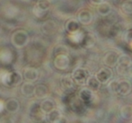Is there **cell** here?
Listing matches in <instances>:
<instances>
[{
	"mask_svg": "<svg viewBox=\"0 0 132 123\" xmlns=\"http://www.w3.org/2000/svg\"><path fill=\"white\" fill-rule=\"evenodd\" d=\"M29 40V35L25 31H17L14 32L12 37V40L14 45L17 47H22L25 45Z\"/></svg>",
	"mask_w": 132,
	"mask_h": 123,
	"instance_id": "cell-1",
	"label": "cell"
},
{
	"mask_svg": "<svg viewBox=\"0 0 132 123\" xmlns=\"http://www.w3.org/2000/svg\"><path fill=\"white\" fill-rule=\"evenodd\" d=\"M50 7V4L47 0H39L36 5V9L38 12H45Z\"/></svg>",
	"mask_w": 132,
	"mask_h": 123,
	"instance_id": "cell-2",
	"label": "cell"
},
{
	"mask_svg": "<svg viewBox=\"0 0 132 123\" xmlns=\"http://www.w3.org/2000/svg\"><path fill=\"white\" fill-rule=\"evenodd\" d=\"M25 76H26L27 79L33 80L36 78L37 73H36V71H34L33 69H30V71H27L26 73H25Z\"/></svg>",
	"mask_w": 132,
	"mask_h": 123,
	"instance_id": "cell-3",
	"label": "cell"
},
{
	"mask_svg": "<svg viewBox=\"0 0 132 123\" xmlns=\"http://www.w3.org/2000/svg\"><path fill=\"white\" fill-rule=\"evenodd\" d=\"M33 86L31 85H29V84H26V85L23 86V93H28L29 94L30 93V94H31V93L33 92Z\"/></svg>",
	"mask_w": 132,
	"mask_h": 123,
	"instance_id": "cell-4",
	"label": "cell"
}]
</instances>
